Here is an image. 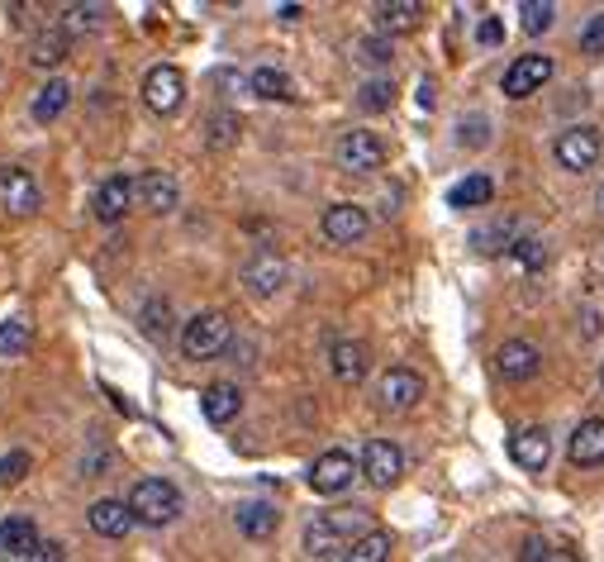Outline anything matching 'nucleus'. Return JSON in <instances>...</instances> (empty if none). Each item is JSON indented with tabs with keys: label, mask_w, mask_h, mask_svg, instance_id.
<instances>
[{
	"label": "nucleus",
	"mask_w": 604,
	"mask_h": 562,
	"mask_svg": "<svg viewBox=\"0 0 604 562\" xmlns=\"http://www.w3.org/2000/svg\"><path fill=\"white\" fill-rule=\"evenodd\" d=\"M366 529H372L366 525V510H324V515H314L305 525V553L314 562H334V558H343Z\"/></svg>",
	"instance_id": "1"
},
{
	"label": "nucleus",
	"mask_w": 604,
	"mask_h": 562,
	"mask_svg": "<svg viewBox=\"0 0 604 562\" xmlns=\"http://www.w3.org/2000/svg\"><path fill=\"white\" fill-rule=\"evenodd\" d=\"M233 344V324L225 310H201V315H191L181 324V352H186L191 362H209L219 358Z\"/></svg>",
	"instance_id": "2"
},
{
	"label": "nucleus",
	"mask_w": 604,
	"mask_h": 562,
	"mask_svg": "<svg viewBox=\"0 0 604 562\" xmlns=\"http://www.w3.org/2000/svg\"><path fill=\"white\" fill-rule=\"evenodd\" d=\"M129 515L143 519V525H172L181 515V491L167 477H143L129 491Z\"/></svg>",
	"instance_id": "3"
},
{
	"label": "nucleus",
	"mask_w": 604,
	"mask_h": 562,
	"mask_svg": "<svg viewBox=\"0 0 604 562\" xmlns=\"http://www.w3.org/2000/svg\"><path fill=\"white\" fill-rule=\"evenodd\" d=\"M334 158L352 177H372L386 167V143H380V134H372V129H348V134L338 139Z\"/></svg>",
	"instance_id": "4"
},
{
	"label": "nucleus",
	"mask_w": 604,
	"mask_h": 562,
	"mask_svg": "<svg viewBox=\"0 0 604 562\" xmlns=\"http://www.w3.org/2000/svg\"><path fill=\"white\" fill-rule=\"evenodd\" d=\"M0 211L20 215V219H29V215L44 211V191H38V181H34L29 167H15V163L0 167Z\"/></svg>",
	"instance_id": "5"
},
{
	"label": "nucleus",
	"mask_w": 604,
	"mask_h": 562,
	"mask_svg": "<svg viewBox=\"0 0 604 562\" xmlns=\"http://www.w3.org/2000/svg\"><path fill=\"white\" fill-rule=\"evenodd\" d=\"M600 153H604V134L595 124H571L557 134V163L567 172H590L600 163Z\"/></svg>",
	"instance_id": "6"
},
{
	"label": "nucleus",
	"mask_w": 604,
	"mask_h": 562,
	"mask_svg": "<svg viewBox=\"0 0 604 562\" xmlns=\"http://www.w3.org/2000/svg\"><path fill=\"white\" fill-rule=\"evenodd\" d=\"M143 100H148L153 115H177L181 100H186V76H181V68H172V62L148 68V76H143Z\"/></svg>",
	"instance_id": "7"
},
{
	"label": "nucleus",
	"mask_w": 604,
	"mask_h": 562,
	"mask_svg": "<svg viewBox=\"0 0 604 562\" xmlns=\"http://www.w3.org/2000/svg\"><path fill=\"white\" fill-rule=\"evenodd\" d=\"M358 473H362V463H352V453L328 449V453L314 457V467H310V491L314 495H343Z\"/></svg>",
	"instance_id": "8"
},
{
	"label": "nucleus",
	"mask_w": 604,
	"mask_h": 562,
	"mask_svg": "<svg viewBox=\"0 0 604 562\" xmlns=\"http://www.w3.org/2000/svg\"><path fill=\"white\" fill-rule=\"evenodd\" d=\"M424 400V376L410 372V368H390V372H380V382H376V405L386 415H404V410H414V405Z\"/></svg>",
	"instance_id": "9"
},
{
	"label": "nucleus",
	"mask_w": 604,
	"mask_h": 562,
	"mask_svg": "<svg viewBox=\"0 0 604 562\" xmlns=\"http://www.w3.org/2000/svg\"><path fill=\"white\" fill-rule=\"evenodd\" d=\"M243 286H247V296L271 300L286 286V258L277 248H257V253L243 263Z\"/></svg>",
	"instance_id": "10"
},
{
	"label": "nucleus",
	"mask_w": 604,
	"mask_h": 562,
	"mask_svg": "<svg viewBox=\"0 0 604 562\" xmlns=\"http://www.w3.org/2000/svg\"><path fill=\"white\" fill-rule=\"evenodd\" d=\"M319 229H324V239L328 243H362L366 234H372V215L362 211V205H352V201H338V205H328L324 219H319Z\"/></svg>",
	"instance_id": "11"
},
{
	"label": "nucleus",
	"mask_w": 604,
	"mask_h": 562,
	"mask_svg": "<svg viewBox=\"0 0 604 562\" xmlns=\"http://www.w3.org/2000/svg\"><path fill=\"white\" fill-rule=\"evenodd\" d=\"M362 477L372 481V487H396V481L404 477V453H400V443H390V439H366V449H362Z\"/></svg>",
	"instance_id": "12"
},
{
	"label": "nucleus",
	"mask_w": 604,
	"mask_h": 562,
	"mask_svg": "<svg viewBox=\"0 0 604 562\" xmlns=\"http://www.w3.org/2000/svg\"><path fill=\"white\" fill-rule=\"evenodd\" d=\"M547 82H553V58H547V53H523V58L509 62L500 91L509 100H523V96H533V91H543Z\"/></svg>",
	"instance_id": "13"
},
{
	"label": "nucleus",
	"mask_w": 604,
	"mask_h": 562,
	"mask_svg": "<svg viewBox=\"0 0 604 562\" xmlns=\"http://www.w3.org/2000/svg\"><path fill=\"white\" fill-rule=\"evenodd\" d=\"M495 372H500L509 386L533 382V376L543 372V348L529 344V338H509V344H500V352H495Z\"/></svg>",
	"instance_id": "14"
},
{
	"label": "nucleus",
	"mask_w": 604,
	"mask_h": 562,
	"mask_svg": "<svg viewBox=\"0 0 604 562\" xmlns=\"http://www.w3.org/2000/svg\"><path fill=\"white\" fill-rule=\"evenodd\" d=\"M328 372H334L343 386L366 382V372H372V348H366L362 338H338V344L328 348Z\"/></svg>",
	"instance_id": "15"
},
{
	"label": "nucleus",
	"mask_w": 604,
	"mask_h": 562,
	"mask_svg": "<svg viewBox=\"0 0 604 562\" xmlns=\"http://www.w3.org/2000/svg\"><path fill=\"white\" fill-rule=\"evenodd\" d=\"M134 201H138V181L134 177H124V172L105 177L100 191H96V219H100V225H120Z\"/></svg>",
	"instance_id": "16"
},
{
	"label": "nucleus",
	"mask_w": 604,
	"mask_h": 562,
	"mask_svg": "<svg viewBox=\"0 0 604 562\" xmlns=\"http://www.w3.org/2000/svg\"><path fill=\"white\" fill-rule=\"evenodd\" d=\"M567 457L576 467H604V415H590V420L571 429Z\"/></svg>",
	"instance_id": "17"
},
{
	"label": "nucleus",
	"mask_w": 604,
	"mask_h": 562,
	"mask_svg": "<svg viewBox=\"0 0 604 562\" xmlns=\"http://www.w3.org/2000/svg\"><path fill=\"white\" fill-rule=\"evenodd\" d=\"M509 457H515L523 473H543V467L553 463V434H547V429H537V425L519 429V434L509 439Z\"/></svg>",
	"instance_id": "18"
},
{
	"label": "nucleus",
	"mask_w": 604,
	"mask_h": 562,
	"mask_svg": "<svg viewBox=\"0 0 604 562\" xmlns=\"http://www.w3.org/2000/svg\"><path fill=\"white\" fill-rule=\"evenodd\" d=\"M138 201H143V211H153V215H172L181 205L177 177L172 172H143L138 177Z\"/></svg>",
	"instance_id": "19"
},
{
	"label": "nucleus",
	"mask_w": 604,
	"mask_h": 562,
	"mask_svg": "<svg viewBox=\"0 0 604 562\" xmlns=\"http://www.w3.org/2000/svg\"><path fill=\"white\" fill-rule=\"evenodd\" d=\"M239 410H243V391L233 386V382H215V386H205V396H201V415L209 425H233L239 420Z\"/></svg>",
	"instance_id": "20"
},
{
	"label": "nucleus",
	"mask_w": 604,
	"mask_h": 562,
	"mask_svg": "<svg viewBox=\"0 0 604 562\" xmlns=\"http://www.w3.org/2000/svg\"><path fill=\"white\" fill-rule=\"evenodd\" d=\"M86 525L96 529L100 539H124L129 525H134V515H129L124 501H110V495H105V501H96L86 510Z\"/></svg>",
	"instance_id": "21"
},
{
	"label": "nucleus",
	"mask_w": 604,
	"mask_h": 562,
	"mask_svg": "<svg viewBox=\"0 0 604 562\" xmlns=\"http://www.w3.org/2000/svg\"><path fill=\"white\" fill-rule=\"evenodd\" d=\"M38 543H44V539H38V525H34L29 515H10L5 525H0V548H5L10 558H20V562H24Z\"/></svg>",
	"instance_id": "22"
},
{
	"label": "nucleus",
	"mask_w": 604,
	"mask_h": 562,
	"mask_svg": "<svg viewBox=\"0 0 604 562\" xmlns=\"http://www.w3.org/2000/svg\"><path fill=\"white\" fill-rule=\"evenodd\" d=\"M29 62L38 72H52V68H62L68 62V29H44V34H34V44H29Z\"/></svg>",
	"instance_id": "23"
},
{
	"label": "nucleus",
	"mask_w": 604,
	"mask_h": 562,
	"mask_svg": "<svg viewBox=\"0 0 604 562\" xmlns=\"http://www.w3.org/2000/svg\"><path fill=\"white\" fill-rule=\"evenodd\" d=\"M68 106H72V86L62 82V76H52L48 86H38L29 115H34V124H52V120H62V110H68Z\"/></svg>",
	"instance_id": "24"
},
{
	"label": "nucleus",
	"mask_w": 604,
	"mask_h": 562,
	"mask_svg": "<svg viewBox=\"0 0 604 562\" xmlns=\"http://www.w3.org/2000/svg\"><path fill=\"white\" fill-rule=\"evenodd\" d=\"M233 519H239V534H247V539H267V534H277V525H281L271 501H243Z\"/></svg>",
	"instance_id": "25"
},
{
	"label": "nucleus",
	"mask_w": 604,
	"mask_h": 562,
	"mask_svg": "<svg viewBox=\"0 0 604 562\" xmlns=\"http://www.w3.org/2000/svg\"><path fill=\"white\" fill-rule=\"evenodd\" d=\"M491 195H495V181L485 172H471L448 191V205L452 211H481V205H491Z\"/></svg>",
	"instance_id": "26"
},
{
	"label": "nucleus",
	"mask_w": 604,
	"mask_h": 562,
	"mask_svg": "<svg viewBox=\"0 0 604 562\" xmlns=\"http://www.w3.org/2000/svg\"><path fill=\"white\" fill-rule=\"evenodd\" d=\"M419 20H424V5H419V0H386V5H376V24L386 38L414 29Z\"/></svg>",
	"instance_id": "27"
},
{
	"label": "nucleus",
	"mask_w": 604,
	"mask_h": 562,
	"mask_svg": "<svg viewBox=\"0 0 604 562\" xmlns=\"http://www.w3.org/2000/svg\"><path fill=\"white\" fill-rule=\"evenodd\" d=\"M247 86H253L257 100H295V76L286 68H257L247 76Z\"/></svg>",
	"instance_id": "28"
},
{
	"label": "nucleus",
	"mask_w": 604,
	"mask_h": 562,
	"mask_svg": "<svg viewBox=\"0 0 604 562\" xmlns=\"http://www.w3.org/2000/svg\"><path fill=\"white\" fill-rule=\"evenodd\" d=\"M239 139H243V120L233 110H215L205 120V148L209 153H229Z\"/></svg>",
	"instance_id": "29"
},
{
	"label": "nucleus",
	"mask_w": 604,
	"mask_h": 562,
	"mask_svg": "<svg viewBox=\"0 0 604 562\" xmlns=\"http://www.w3.org/2000/svg\"><path fill=\"white\" fill-rule=\"evenodd\" d=\"M515 239H519L515 219H495V225L471 234V248H476V253H509V243H515Z\"/></svg>",
	"instance_id": "30"
},
{
	"label": "nucleus",
	"mask_w": 604,
	"mask_h": 562,
	"mask_svg": "<svg viewBox=\"0 0 604 562\" xmlns=\"http://www.w3.org/2000/svg\"><path fill=\"white\" fill-rule=\"evenodd\" d=\"M390 548H396V543H390L386 529H366L362 539L343 553V562H390Z\"/></svg>",
	"instance_id": "31"
},
{
	"label": "nucleus",
	"mask_w": 604,
	"mask_h": 562,
	"mask_svg": "<svg viewBox=\"0 0 604 562\" xmlns=\"http://www.w3.org/2000/svg\"><path fill=\"white\" fill-rule=\"evenodd\" d=\"M358 106H362L366 115L390 110V106H396V82H390V76H372V82H362V91H358Z\"/></svg>",
	"instance_id": "32"
},
{
	"label": "nucleus",
	"mask_w": 604,
	"mask_h": 562,
	"mask_svg": "<svg viewBox=\"0 0 604 562\" xmlns=\"http://www.w3.org/2000/svg\"><path fill=\"white\" fill-rule=\"evenodd\" d=\"M509 258H515V267H523V272H543L547 267V243L533 239V234H519V239L509 243Z\"/></svg>",
	"instance_id": "33"
},
{
	"label": "nucleus",
	"mask_w": 604,
	"mask_h": 562,
	"mask_svg": "<svg viewBox=\"0 0 604 562\" xmlns=\"http://www.w3.org/2000/svg\"><path fill=\"white\" fill-rule=\"evenodd\" d=\"M553 20H557V5H553V0H523V5H519L523 34H547V29H553Z\"/></svg>",
	"instance_id": "34"
},
{
	"label": "nucleus",
	"mask_w": 604,
	"mask_h": 562,
	"mask_svg": "<svg viewBox=\"0 0 604 562\" xmlns=\"http://www.w3.org/2000/svg\"><path fill=\"white\" fill-rule=\"evenodd\" d=\"M143 334H148V338H172V300L153 296L148 306H143Z\"/></svg>",
	"instance_id": "35"
},
{
	"label": "nucleus",
	"mask_w": 604,
	"mask_h": 562,
	"mask_svg": "<svg viewBox=\"0 0 604 562\" xmlns=\"http://www.w3.org/2000/svg\"><path fill=\"white\" fill-rule=\"evenodd\" d=\"M34 344V330L24 320H5L0 324V358H24Z\"/></svg>",
	"instance_id": "36"
},
{
	"label": "nucleus",
	"mask_w": 604,
	"mask_h": 562,
	"mask_svg": "<svg viewBox=\"0 0 604 562\" xmlns=\"http://www.w3.org/2000/svg\"><path fill=\"white\" fill-rule=\"evenodd\" d=\"M390 58H396V48H390L386 34H372V38H362V44H358V62H366V68H386Z\"/></svg>",
	"instance_id": "37"
},
{
	"label": "nucleus",
	"mask_w": 604,
	"mask_h": 562,
	"mask_svg": "<svg viewBox=\"0 0 604 562\" xmlns=\"http://www.w3.org/2000/svg\"><path fill=\"white\" fill-rule=\"evenodd\" d=\"M457 139H462V148H485V143H491V120H485V115H467V120L457 124Z\"/></svg>",
	"instance_id": "38"
},
{
	"label": "nucleus",
	"mask_w": 604,
	"mask_h": 562,
	"mask_svg": "<svg viewBox=\"0 0 604 562\" xmlns=\"http://www.w3.org/2000/svg\"><path fill=\"white\" fill-rule=\"evenodd\" d=\"M29 453H24V449H15V453H5V457H0V487H20V481L24 477H29Z\"/></svg>",
	"instance_id": "39"
},
{
	"label": "nucleus",
	"mask_w": 604,
	"mask_h": 562,
	"mask_svg": "<svg viewBox=\"0 0 604 562\" xmlns=\"http://www.w3.org/2000/svg\"><path fill=\"white\" fill-rule=\"evenodd\" d=\"M581 53H585V58H604V10L585 20V29H581Z\"/></svg>",
	"instance_id": "40"
},
{
	"label": "nucleus",
	"mask_w": 604,
	"mask_h": 562,
	"mask_svg": "<svg viewBox=\"0 0 604 562\" xmlns=\"http://www.w3.org/2000/svg\"><path fill=\"white\" fill-rule=\"evenodd\" d=\"M105 15H110L105 5H68V29H100Z\"/></svg>",
	"instance_id": "41"
},
{
	"label": "nucleus",
	"mask_w": 604,
	"mask_h": 562,
	"mask_svg": "<svg viewBox=\"0 0 604 562\" xmlns=\"http://www.w3.org/2000/svg\"><path fill=\"white\" fill-rule=\"evenodd\" d=\"M476 44H485V48L505 44V24H500V20H491V15H485V20L476 24Z\"/></svg>",
	"instance_id": "42"
},
{
	"label": "nucleus",
	"mask_w": 604,
	"mask_h": 562,
	"mask_svg": "<svg viewBox=\"0 0 604 562\" xmlns=\"http://www.w3.org/2000/svg\"><path fill=\"white\" fill-rule=\"evenodd\" d=\"M62 558H68V553H62V543H38L24 562H62Z\"/></svg>",
	"instance_id": "43"
},
{
	"label": "nucleus",
	"mask_w": 604,
	"mask_h": 562,
	"mask_svg": "<svg viewBox=\"0 0 604 562\" xmlns=\"http://www.w3.org/2000/svg\"><path fill=\"white\" fill-rule=\"evenodd\" d=\"M543 562H581V558H576V553H571V548H567V543H547V553H543Z\"/></svg>",
	"instance_id": "44"
},
{
	"label": "nucleus",
	"mask_w": 604,
	"mask_h": 562,
	"mask_svg": "<svg viewBox=\"0 0 604 562\" xmlns=\"http://www.w3.org/2000/svg\"><path fill=\"white\" fill-rule=\"evenodd\" d=\"M543 553H547V543L543 539H529V543H523V553H519V562H543Z\"/></svg>",
	"instance_id": "45"
},
{
	"label": "nucleus",
	"mask_w": 604,
	"mask_h": 562,
	"mask_svg": "<svg viewBox=\"0 0 604 562\" xmlns=\"http://www.w3.org/2000/svg\"><path fill=\"white\" fill-rule=\"evenodd\" d=\"M600 215H604V187H600Z\"/></svg>",
	"instance_id": "46"
}]
</instances>
